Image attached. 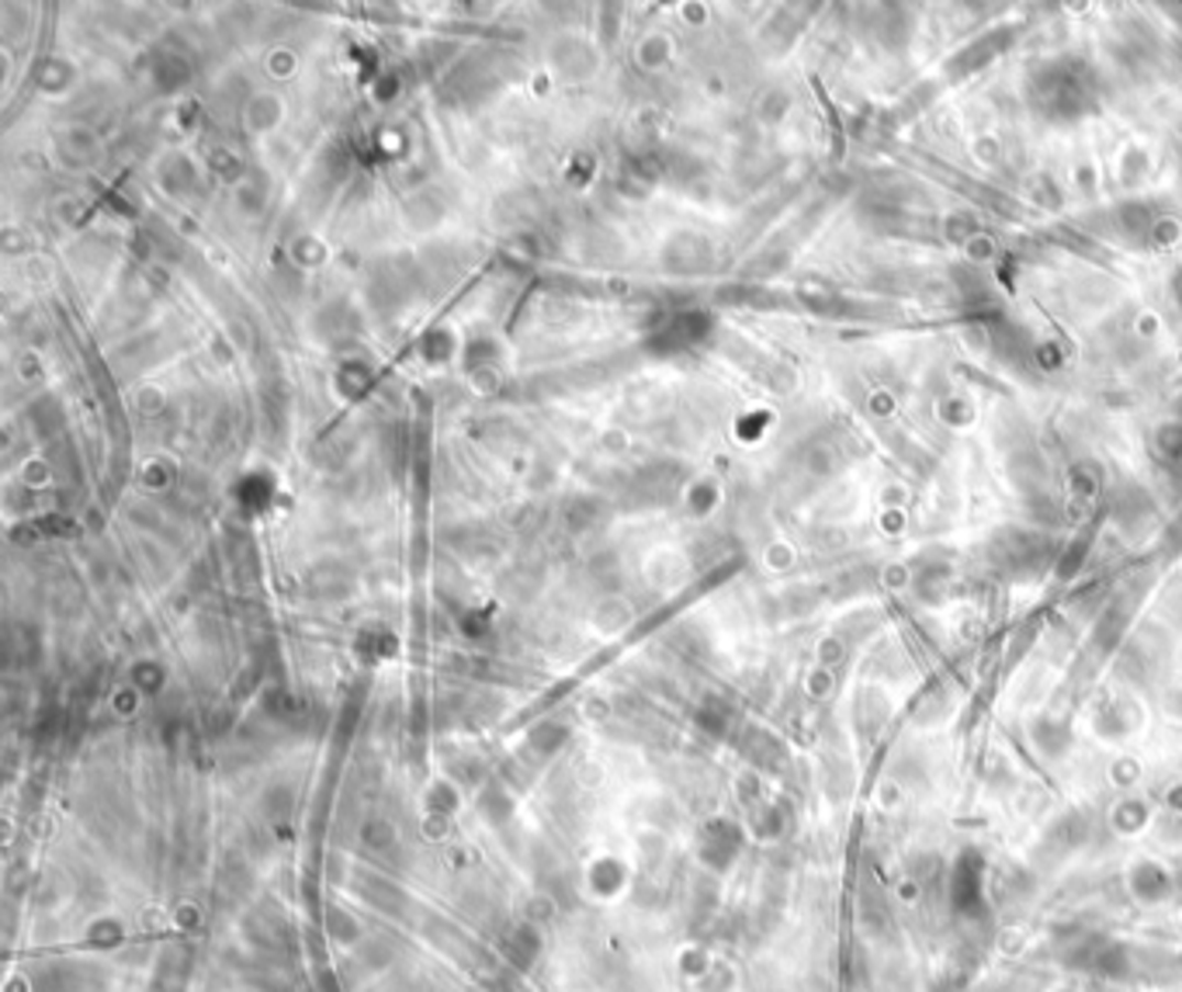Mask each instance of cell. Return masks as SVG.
Returning <instances> with one entry per match:
<instances>
[{"label":"cell","instance_id":"cell-2","mask_svg":"<svg viewBox=\"0 0 1182 992\" xmlns=\"http://www.w3.org/2000/svg\"><path fill=\"white\" fill-rule=\"evenodd\" d=\"M1172 291H1175V299L1182 302V267L1175 271V278H1172Z\"/></svg>","mask_w":1182,"mask_h":992},{"label":"cell","instance_id":"cell-1","mask_svg":"<svg viewBox=\"0 0 1182 992\" xmlns=\"http://www.w3.org/2000/svg\"><path fill=\"white\" fill-rule=\"evenodd\" d=\"M1030 104L1048 122H1075L1096 108L1100 87L1096 74L1075 56H1058L1040 63L1027 80Z\"/></svg>","mask_w":1182,"mask_h":992}]
</instances>
